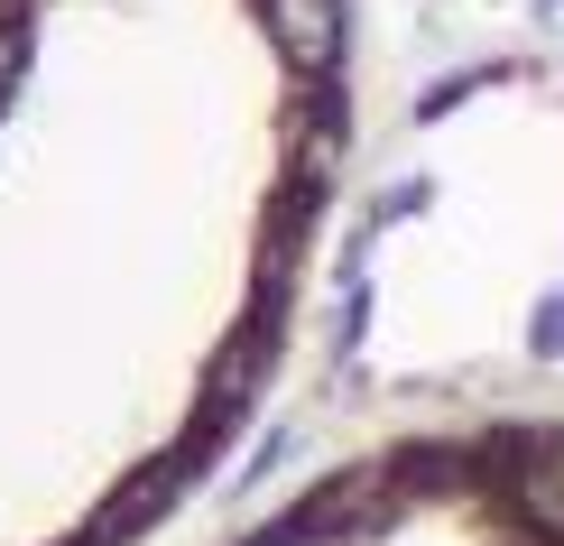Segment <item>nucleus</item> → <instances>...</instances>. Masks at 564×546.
I'll return each mask as SVG.
<instances>
[{"instance_id":"obj_1","label":"nucleus","mask_w":564,"mask_h":546,"mask_svg":"<svg viewBox=\"0 0 564 546\" xmlns=\"http://www.w3.org/2000/svg\"><path fill=\"white\" fill-rule=\"evenodd\" d=\"M334 0H0V546L214 445L334 139Z\"/></svg>"}]
</instances>
